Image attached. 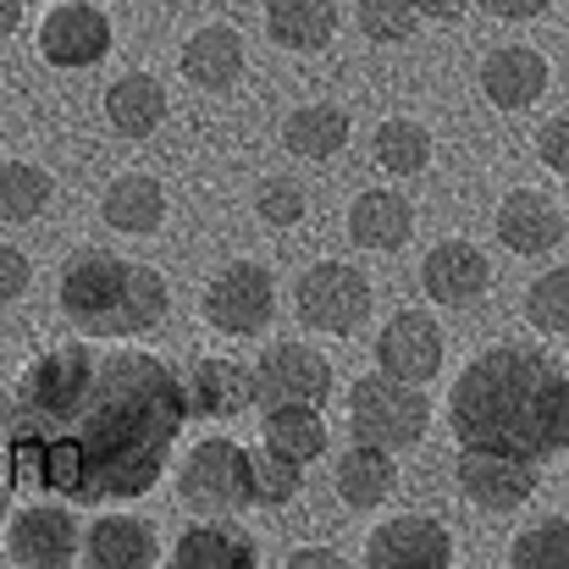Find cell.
Returning <instances> with one entry per match:
<instances>
[{
  "instance_id": "cell-1",
  "label": "cell",
  "mask_w": 569,
  "mask_h": 569,
  "mask_svg": "<svg viewBox=\"0 0 569 569\" xmlns=\"http://www.w3.org/2000/svg\"><path fill=\"white\" fill-rule=\"evenodd\" d=\"M193 420L189 377L144 349H39L6 398L11 487L67 503L144 498Z\"/></svg>"
},
{
  "instance_id": "cell-2",
  "label": "cell",
  "mask_w": 569,
  "mask_h": 569,
  "mask_svg": "<svg viewBox=\"0 0 569 569\" xmlns=\"http://www.w3.org/2000/svg\"><path fill=\"white\" fill-rule=\"evenodd\" d=\"M448 426L459 448H498L537 465L569 453V366L537 343H498L459 371Z\"/></svg>"
},
{
  "instance_id": "cell-3",
  "label": "cell",
  "mask_w": 569,
  "mask_h": 569,
  "mask_svg": "<svg viewBox=\"0 0 569 569\" xmlns=\"http://www.w3.org/2000/svg\"><path fill=\"white\" fill-rule=\"evenodd\" d=\"M61 310L89 338H139L167 321L172 293L156 266L122 260L111 249H89L61 271Z\"/></svg>"
},
{
  "instance_id": "cell-4",
  "label": "cell",
  "mask_w": 569,
  "mask_h": 569,
  "mask_svg": "<svg viewBox=\"0 0 569 569\" xmlns=\"http://www.w3.org/2000/svg\"><path fill=\"white\" fill-rule=\"evenodd\" d=\"M349 426H355V442H371V448H415L431 426V403L420 392V381H398L377 371V377H360L349 387Z\"/></svg>"
},
{
  "instance_id": "cell-5",
  "label": "cell",
  "mask_w": 569,
  "mask_h": 569,
  "mask_svg": "<svg viewBox=\"0 0 569 569\" xmlns=\"http://www.w3.org/2000/svg\"><path fill=\"white\" fill-rule=\"evenodd\" d=\"M293 310L310 332L327 338H355L371 321V277L349 260H321L299 277L293 288Z\"/></svg>"
},
{
  "instance_id": "cell-6",
  "label": "cell",
  "mask_w": 569,
  "mask_h": 569,
  "mask_svg": "<svg viewBox=\"0 0 569 569\" xmlns=\"http://www.w3.org/2000/svg\"><path fill=\"white\" fill-rule=\"evenodd\" d=\"M178 492L183 503L210 509V515L254 509L249 503V448L232 437H199L178 465Z\"/></svg>"
},
{
  "instance_id": "cell-7",
  "label": "cell",
  "mask_w": 569,
  "mask_h": 569,
  "mask_svg": "<svg viewBox=\"0 0 569 569\" xmlns=\"http://www.w3.org/2000/svg\"><path fill=\"white\" fill-rule=\"evenodd\" d=\"M277 316V277L260 260H232L204 288V321L227 338H254Z\"/></svg>"
},
{
  "instance_id": "cell-8",
  "label": "cell",
  "mask_w": 569,
  "mask_h": 569,
  "mask_svg": "<svg viewBox=\"0 0 569 569\" xmlns=\"http://www.w3.org/2000/svg\"><path fill=\"white\" fill-rule=\"evenodd\" d=\"M542 487L537 459L520 453H498V448H459V492L487 509V515H509L520 503H531Z\"/></svg>"
},
{
  "instance_id": "cell-9",
  "label": "cell",
  "mask_w": 569,
  "mask_h": 569,
  "mask_svg": "<svg viewBox=\"0 0 569 569\" xmlns=\"http://www.w3.org/2000/svg\"><path fill=\"white\" fill-rule=\"evenodd\" d=\"M33 44L50 67H94L111 50V17L94 0H50L33 28Z\"/></svg>"
},
{
  "instance_id": "cell-10",
  "label": "cell",
  "mask_w": 569,
  "mask_h": 569,
  "mask_svg": "<svg viewBox=\"0 0 569 569\" xmlns=\"http://www.w3.org/2000/svg\"><path fill=\"white\" fill-rule=\"evenodd\" d=\"M67 503V498H61ZM61 503H28L22 515H11L6 526V565L17 569H67L78 559L83 526L72 509Z\"/></svg>"
},
{
  "instance_id": "cell-11",
  "label": "cell",
  "mask_w": 569,
  "mask_h": 569,
  "mask_svg": "<svg viewBox=\"0 0 569 569\" xmlns=\"http://www.w3.org/2000/svg\"><path fill=\"white\" fill-rule=\"evenodd\" d=\"M327 392H332V366L310 343H271L254 360V403L260 409H277V403H327Z\"/></svg>"
},
{
  "instance_id": "cell-12",
  "label": "cell",
  "mask_w": 569,
  "mask_h": 569,
  "mask_svg": "<svg viewBox=\"0 0 569 569\" xmlns=\"http://www.w3.org/2000/svg\"><path fill=\"white\" fill-rule=\"evenodd\" d=\"M453 565V537L431 515H398L371 531L366 569H448Z\"/></svg>"
},
{
  "instance_id": "cell-13",
  "label": "cell",
  "mask_w": 569,
  "mask_h": 569,
  "mask_svg": "<svg viewBox=\"0 0 569 569\" xmlns=\"http://www.w3.org/2000/svg\"><path fill=\"white\" fill-rule=\"evenodd\" d=\"M442 327L426 310H398L387 327L377 332V371L398 381H426L442 371Z\"/></svg>"
},
{
  "instance_id": "cell-14",
  "label": "cell",
  "mask_w": 569,
  "mask_h": 569,
  "mask_svg": "<svg viewBox=\"0 0 569 569\" xmlns=\"http://www.w3.org/2000/svg\"><path fill=\"white\" fill-rule=\"evenodd\" d=\"M420 288H426L431 305H448V310L476 305V299L492 288V260H487L470 238H448V243H437V249L426 254Z\"/></svg>"
},
{
  "instance_id": "cell-15",
  "label": "cell",
  "mask_w": 569,
  "mask_h": 569,
  "mask_svg": "<svg viewBox=\"0 0 569 569\" xmlns=\"http://www.w3.org/2000/svg\"><path fill=\"white\" fill-rule=\"evenodd\" d=\"M548 56L531 50V44H498L487 61H481V94L498 106V111H531L542 94H548Z\"/></svg>"
},
{
  "instance_id": "cell-16",
  "label": "cell",
  "mask_w": 569,
  "mask_h": 569,
  "mask_svg": "<svg viewBox=\"0 0 569 569\" xmlns=\"http://www.w3.org/2000/svg\"><path fill=\"white\" fill-rule=\"evenodd\" d=\"M565 232H569V221L553 193H542V189L503 193V204H498V238L515 254H548V249L565 243Z\"/></svg>"
},
{
  "instance_id": "cell-17",
  "label": "cell",
  "mask_w": 569,
  "mask_h": 569,
  "mask_svg": "<svg viewBox=\"0 0 569 569\" xmlns=\"http://www.w3.org/2000/svg\"><path fill=\"white\" fill-rule=\"evenodd\" d=\"M83 559L94 569H150L161 559V542L139 515H100L83 531Z\"/></svg>"
},
{
  "instance_id": "cell-18",
  "label": "cell",
  "mask_w": 569,
  "mask_h": 569,
  "mask_svg": "<svg viewBox=\"0 0 569 569\" xmlns=\"http://www.w3.org/2000/svg\"><path fill=\"white\" fill-rule=\"evenodd\" d=\"M193 415L232 420L243 403H254V366H238L232 355H199L189 371Z\"/></svg>"
},
{
  "instance_id": "cell-19",
  "label": "cell",
  "mask_w": 569,
  "mask_h": 569,
  "mask_svg": "<svg viewBox=\"0 0 569 569\" xmlns=\"http://www.w3.org/2000/svg\"><path fill=\"white\" fill-rule=\"evenodd\" d=\"M183 78L193 89H210V94L232 89L243 78V39H238V28H227V22L193 28L189 44H183Z\"/></svg>"
},
{
  "instance_id": "cell-20",
  "label": "cell",
  "mask_w": 569,
  "mask_h": 569,
  "mask_svg": "<svg viewBox=\"0 0 569 569\" xmlns=\"http://www.w3.org/2000/svg\"><path fill=\"white\" fill-rule=\"evenodd\" d=\"M349 238L360 249H381V254L403 249L415 238V204L398 189H366L349 204Z\"/></svg>"
},
{
  "instance_id": "cell-21",
  "label": "cell",
  "mask_w": 569,
  "mask_h": 569,
  "mask_svg": "<svg viewBox=\"0 0 569 569\" xmlns=\"http://www.w3.org/2000/svg\"><path fill=\"white\" fill-rule=\"evenodd\" d=\"M106 117L122 139H150L161 122H167V89L161 78L150 72H122L111 89H106Z\"/></svg>"
},
{
  "instance_id": "cell-22",
  "label": "cell",
  "mask_w": 569,
  "mask_h": 569,
  "mask_svg": "<svg viewBox=\"0 0 569 569\" xmlns=\"http://www.w3.org/2000/svg\"><path fill=\"white\" fill-rule=\"evenodd\" d=\"M100 216H106V227L133 232V238H139V232H156V227L167 221V189H161L150 172H122V178L106 183Z\"/></svg>"
},
{
  "instance_id": "cell-23",
  "label": "cell",
  "mask_w": 569,
  "mask_h": 569,
  "mask_svg": "<svg viewBox=\"0 0 569 569\" xmlns=\"http://www.w3.org/2000/svg\"><path fill=\"white\" fill-rule=\"evenodd\" d=\"M349 139H355V122H349L343 106H299L282 122V144L299 161H332V156L349 150Z\"/></svg>"
},
{
  "instance_id": "cell-24",
  "label": "cell",
  "mask_w": 569,
  "mask_h": 569,
  "mask_svg": "<svg viewBox=\"0 0 569 569\" xmlns=\"http://www.w3.org/2000/svg\"><path fill=\"white\" fill-rule=\"evenodd\" d=\"M172 565L178 569H254V537H243L227 520H204V526H189L178 537Z\"/></svg>"
},
{
  "instance_id": "cell-25",
  "label": "cell",
  "mask_w": 569,
  "mask_h": 569,
  "mask_svg": "<svg viewBox=\"0 0 569 569\" xmlns=\"http://www.w3.org/2000/svg\"><path fill=\"white\" fill-rule=\"evenodd\" d=\"M332 481H338V498H343V503H355V509H377V503L392 498V487H398V465H392L387 448L355 442V448L338 459Z\"/></svg>"
},
{
  "instance_id": "cell-26",
  "label": "cell",
  "mask_w": 569,
  "mask_h": 569,
  "mask_svg": "<svg viewBox=\"0 0 569 569\" xmlns=\"http://www.w3.org/2000/svg\"><path fill=\"white\" fill-rule=\"evenodd\" d=\"M266 33L288 50H321L338 33V0H266Z\"/></svg>"
},
{
  "instance_id": "cell-27",
  "label": "cell",
  "mask_w": 569,
  "mask_h": 569,
  "mask_svg": "<svg viewBox=\"0 0 569 569\" xmlns=\"http://www.w3.org/2000/svg\"><path fill=\"white\" fill-rule=\"evenodd\" d=\"M260 437L277 453H288L299 465H316L327 453V415H321V403H277V409H266Z\"/></svg>"
},
{
  "instance_id": "cell-28",
  "label": "cell",
  "mask_w": 569,
  "mask_h": 569,
  "mask_svg": "<svg viewBox=\"0 0 569 569\" xmlns=\"http://www.w3.org/2000/svg\"><path fill=\"white\" fill-rule=\"evenodd\" d=\"M371 150H377V167L381 172H392V178H415V172H426L431 167V128L426 122H415V117H387L377 128V139H371Z\"/></svg>"
},
{
  "instance_id": "cell-29",
  "label": "cell",
  "mask_w": 569,
  "mask_h": 569,
  "mask_svg": "<svg viewBox=\"0 0 569 569\" xmlns=\"http://www.w3.org/2000/svg\"><path fill=\"white\" fill-rule=\"evenodd\" d=\"M299 487H305V465L299 459L277 453L271 442L249 448V503L254 509H282V503L299 498Z\"/></svg>"
},
{
  "instance_id": "cell-30",
  "label": "cell",
  "mask_w": 569,
  "mask_h": 569,
  "mask_svg": "<svg viewBox=\"0 0 569 569\" xmlns=\"http://www.w3.org/2000/svg\"><path fill=\"white\" fill-rule=\"evenodd\" d=\"M50 193H56V178H50L44 167H33V161H22V156L6 161V172H0V216H6L11 227L33 221V216L50 204Z\"/></svg>"
},
{
  "instance_id": "cell-31",
  "label": "cell",
  "mask_w": 569,
  "mask_h": 569,
  "mask_svg": "<svg viewBox=\"0 0 569 569\" xmlns=\"http://www.w3.org/2000/svg\"><path fill=\"white\" fill-rule=\"evenodd\" d=\"M355 22L371 44H403L420 28V6L415 0H355Z\"/></svg>"
},
{
  "instance_id": "cell-32",
  "label": "cell",
  "mask_w": 569,
  "mask_h": 569,
  "mask_svg": "<svg viewBox=\"0 0 569 569\" xmlns=\"http://www.w3.org/2000/svg\"><path fill=\"white\" fill-rule=\"evenodd\" d=\"M515 569H569V520H542L531 531L515 537L509 548Z\"/></svg>"
},
{
  "instance_id": "cell-33",
  "label": "cell",
  "mask_w": 569,
  "mask_h": 569,
  "mask_svg": "<svg viewBox=\"0 0 569 569\" xmlns=\"http://www.w3.org/2000/svg\"><path fill=\"white\" fill-rule=\"evenodd\" d=\"M526 321L537 332H569V266L542 271L531 288H526Z\"/></svg>"
},
{
  "instance_id": "cell-34",
  "label": "cell",
  "mask_w": 569,
  "mask_h": 569,
  "mask_svg": "<svg viewBox=\"0 0 569 569\" xmlns=\"http://www.w3.org/2000/svg\"><path fill=\"white\" fill-rule=\"evenodd\" d=\"M254 210H260V221H271V227H299V221H305V189H299L293 178H266L260 193H254Z\"/></svg>"
},
{
  "instance_id": "cell-35",
  "label": "cell",
  "mask_w": 569,
  "mask_h": 569,
  "mask_svg": "<svg viewBox=\"0 0 569 569\" xmlns=\"http://www.w3.org/2000/svg\"><path fill=\"white\" fill-rule=\"evenodd\" d=\"M537 156H542V167H548V172L569 178V111L548 117V128L537 133Z\"/></svg>"
},
{
  "instance_id": "cell-36",
  "label": "cell",
  "mask_w": 569,
  "mask_h": 569,
  "mask_svg": "<svg viewBox=\"0 0 569 569\" xmlns=\"http://www.w3.org/2000/svg\"><path fill=\"white\" fill-rule=\"evenodd\" d=\"M28 282H33L28 254H22L17 243H6V249H0V293H6V305H17V299L28 293Z\"/></svg>"
},
{
  "instance_id": "cell-37",
  "label": "cell",
  "mask_w": 569,
  "mask_h": 569,
  "mask_svg": "<svg viewBox=\"0 0 569 569\" xmlns=\"http://www.w3.org/2000/svg\"><path fill=\"white\" fill-rule=\"evenodd\" d=\"M476 6H487V11L503 17V22H531V17H542L553 0H476Z\"/></svg>"
},
{
  "instance_id": "cell-38",
  "label": "cell",
  "mask_w": 569,
  "mask_h": 569,
  "mask_svg": "<svg viewBox=\"0 0 569 569\" xmlns=\"http://www.w3.org/2000/svg\"><path fill=\"white\" fill-rule=\"evenodd\" d=\"M282 565L288 569H343V559H338V553H327V548H293Z\"/></svg>"
},
{
  "instance_id": "cell-39",
  "label": "cell",
  "mask_w": 569,
  "mask_h": 569,
  "mask_svg": "<svg viewBox=\"0 0 569 569\" xmlns=\"http://www.w3.org/2000/svg\"><path fill=\"white\" fill-rule=\"evenodd\" d=\"M420 6V17H459L470 0H415Z\"/></svg>"
},
{
  "instance_id": "cell-40",
  "label": "cell",
  "mask_w": 569,
  "mask_h": 569,
  "mask_svg": "<svg viewBox=\"0 0 569 569\" xmlns=\"http://www.w3.org/2000/svg\"><path fill=\"white\" fill-rule=\"evenodd\" d=\"M0 11H6L0 33H17V22H22V0H0Z\"/></svg>"
}]
</instances>
